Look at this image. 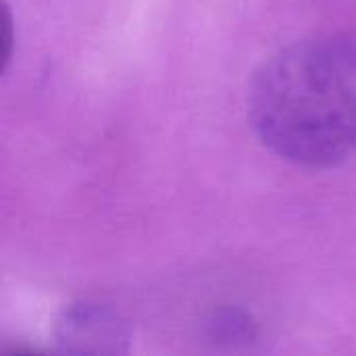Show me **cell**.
<instances>
[{
  "label": "cell",
  "instance_id": "6da1fadb",
  "mask_svg": "<svg viewBox=\"0 0 356 356\" xmlns=\"http://www.w3.org/2000/svg\"><path fill=\"white\" fill-rule=\"evenodd\" d=\"M250 119L280 156L332 167L356 150V75L346 50L309 42L273 54L250 86Z\"/></svg>",
  "mask_w": 356,
  "mask_h": 356
}]
</instances>
